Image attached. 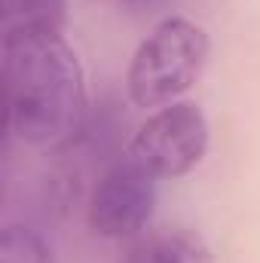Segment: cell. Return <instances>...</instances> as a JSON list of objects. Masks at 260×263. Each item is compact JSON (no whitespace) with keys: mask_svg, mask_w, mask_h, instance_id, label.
I'll use <instances>...</instances> for the list:
<instances>
[{"mask_svg":"<svg viewBox=\"0 0 260 263\" xmlns=\"http://www.w3.org/2000/svg\"><path fill=\"white\" fill-rule=\"evenodd\" d=\"M208 150V120L193 101L159 107L135 132L129 156L159 178H181L193 172Z\"/></svg>","mask_w":260,"mask_h":263,"instance_id":"3957f363","label":"cell"},{"mask_svg":"<svg viewBox=\"0 0 260 263\" xmlns=\"http://www.w3.org/2000/svg\"><path fill=\"white\" fill-rule=\"evenodd\" d=\"M208 62V37L190 18H165L138 46L129 65V95L138 107L175 104Z\"/></svg>","mask_w":260,"mask_h":263,"instance_id":"7a4b0ae2","label":"cell"},{"mask_svg":"<svg viewBox=\"0 0 260 263\" xmlns=\"http://www.w3.org/2000/svg\"><path fill=\"white\" fill-rule=\"evenodd\" d=\"M126 3H150V0H126Z\"/></svg>","mask_w":260,"mask_h":263,"instance_id":"ba28073f","label":"cell"},{"mask_svg":"<svg viewBox=\"0 0 260 263\" xmlns=\"http://www.w3.org/2000/svg\"><path fill=\"white\" fill-rule=\"evenodd\" d=\"M6 126L31 147L67 144L86 117V80L62 31L3 34Z\"/></svg>","mask_w":260,"mask_h":263,"instance_id":"6da1fadb","label":"cell"},{"mask_svg":"<svg viewBox=\"0 0 260 263\" xmlns=\"http://www.w3.org/2000/svg\"><path fill=\"white\" fill-rule=\"evenodd\" d=\"M67 0H0V25L9 31H62Z\"/></svg>","mask_w":260,"mask_h":263,"instance_id":"8992f818","label":"cell"},{"mask_svg":"<svg viewBox=\"0 0 260 263\" xmlns=\"http://www.w3.org/2000/svg\"><path fill=\"white\" fill-rule=\"evenodd\" d=\"M123 263H214L208 245L187 230H159L138 239Z\"/></svg>","mask_w":260,"mask_h":263,"instance_id":"5b68a950","label":"cell"},{"mask_svg":"<svg viewBox=\"0 0 260 263\" xmlns=\"http://www.w3.org/2000/svg\"><path fill=\"white\" fill-rule=\"evenodd\" d=\"M0 263H52V251L37 230L9 223L0 236Z\"/></svg>","mask_w":260,"mask_h":263,"instance_id":"52a82bcc","label":"cell"},{"mask_svg":"<svg viewBox=\"0 0 260 263\" xmlns=\"http://www.w3.org/2000/svg\"><path fill=\"white\" fill-rule=\"evenodd\" d=\"M156 205V178L132 156L117 159L92 190L89 227L104 239H126L141 233Z\"/></svg>","mask_w":260,"mask_h":263,"instance_id":"277c9868","label":"cell"}]
</instances>
